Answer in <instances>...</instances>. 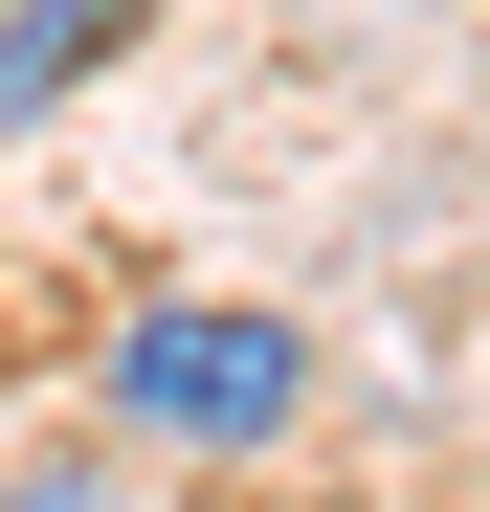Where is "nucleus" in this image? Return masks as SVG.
I'll return each mask as SVG.
<instances>
[{
    "label": "nucleus",
    "mask_w": 490,
    "mask_h": 512,
    "mask_svg": "<svg viewBox=\"0 0 490 512\" xmlns=\"http://www.w3.org/2000/svg\"><path fill=\"white\" fill-rule=\"evenodd\" d=\"M0 512H112V423H67V446L0 468Z\"/></svg>",
    "instance_id": "obj_3"
},
{
    "label": "nucleus",
    "mask_w": 490,
    "mask_h": 512,
    "mask_svg": "<svg viewBox=\"0 0 490 512\" xmlns=\"http://www.w3.org/2000/svg\"><path fill=\"white\" fill-rule=\"evenodd\" d=\"M112 45H134V0H0V134H23V112H67Z\"/></svg>",
    "instance_id": "obj_2"
},
{
    "label": "nucleus",
    "mask_w": 490,
    "mask_h": 512,
    "mask_svg": "<svg viewBox=\"0 0 490 512\" xmlns=\"http://www.w3.org/2000/svg\"><path fill=\"white\" fill-rule=\"evenodd\" d=\"M90 423H112V468H268L312 423V334L268 290H134L90 357Z\"/></svg>",
    "instance_id": "obj_1"
}]
</instances>
